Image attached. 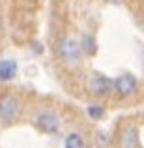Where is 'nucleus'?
<instances>
[{"label": "nucleus", "instance_id": "nucleus-5", "mask_svg": "<svg viewBox=\"0 0 144 148\" xmlns=\"http://www.w3.org/2000/svg\"><path fill=\"white\" fill-rule=\"evenodd\" d=\"M21 112V101L15 96H2L0 98V120L15 122Z\"/></svg>", "mask_w": 144, "mask_h": 148}, {"label": "nucleus", "instance_id": "nucleus-10", "mask_svg": "<svg viewBox=\"0 0 144 148\" xmlns=\"http://www.w3.org/2000/svg\"><path fill=\"white\" fill-rule=\"evenodd\" d=\"M86 112H88V116H90L92 120H99V118H103L105 109L99 107V105H90V107L86 109Z\"/></svg>", "mask_w": 144, "mask_h": 148}, {"label": "nucleus", "instance_id": "nucleus-1", "mask_svg": "<svg viewBox=\"0 0 144 148\" xmlns=\"http://www.w3.org/2000/svg\"><path fill=\"white\" fill-rule=\"evenodd\" d=\"M58 58L62 60V64H66L68 68H75L83 60V51H81V43L71 36H66L58 43Z\"/></svg>", "mask_w": 144, "mask_h": 148}, {"label": "nucleus", "instance_id": "nucleus-9", "mask_svg": "<svg viewBox=\"0 0 144 148\" xmlns=\"http://www.w3.org/2000/svg\"><path fill=\"white\" fill-rule=\"evenodd\" d=\"M81 43V51H83V54L86 53V54H96V51H97V45H96V40L92 36H83V40L79 41Z\"/></svg>", "mask_w": 144, "mask_h": 148}, {"label": "nucleus", "instance_id": "nucleus-8", "mask_svg": "<svg viewBox=\"0 0 144 148\" xmlns=\"http://www.w3.org/2000/svg\"><path fill=\"white\" fill-rule=\"evenodd\" d=\"M64 148H86V143H84L83 135L73 131V133L66 135L64 139Z\"/></svg>", "mask_w": 144, "mask_h": 148}, {"label": "nucleus", "instance_id": "nucleus-4", "mask_svg": "<svg viewBox=\"0 0 144 148\" xmlns=\"http://www.w3.org/2000/svg\"><path fill=\"white\" fill-rule=\"evenodd\" d=\"M88 90L97 98H107L112 94V79L103 73H92L88 79Z\"/></svg>", "mask_w": 144, "mask_h": 148}, {"label": "nucleus", "instance_id": "nucleus-3", "mask_svg": "<svg viewBox=\"0 0 144 148\" xmlns=\"http://www.w3.org/2000/svg\"><path fill=\"white\" fill-rule=\"evenodd\" d=\"M34 122H36L38 130L49 135L58 133V130H60V116L54 111H40L34 118Z\"/></svg>", "mask_w": 144, "mask_h": 148}, {"label": "nucleus", "instance_id": "nucleus-6", "mask_svg": "<svg viewBox=\"0 0 144 148\" xmlns=\"http://www.w3.org/2000/svg\"><path fill=\"white\" fill-rule=\"evenodd\" d=\"M118 146L120 148H139L141 141H139V127L133 124H127L118 135Z\"/></svg>", "mask_w": 144, "mask_h": 148}, {"label": "nucleus", "instance_id": "nucleus-2", "mask_svg": "<svg viewBox=\"0 0 144 148\" xmlns=\"http://www.w3.org/2000/svg\"><path fill=\"white\" fill-rule=\"evenodd\" d=\"M139 90V81L131 73H122L112 81V92L120 96V98H129V96L137 94Z\"/></svg>", "mask_w": 144, "mask_h": 148}, {"label": "nucleus", "instance_id": "nucleus-7", "mask_svg": "<svg viewBox=\"0 0 144 148\" xmlns=\"http://www.w3.org/2000/svg\"><path fill=\"white\" fill-rule=\"evenodd\" d=\"M17 75V62L15 60H0V81L6 83V81H11Z\"/></svg>", "mask_w": 144, "mask_h": 148}]
</instances>
